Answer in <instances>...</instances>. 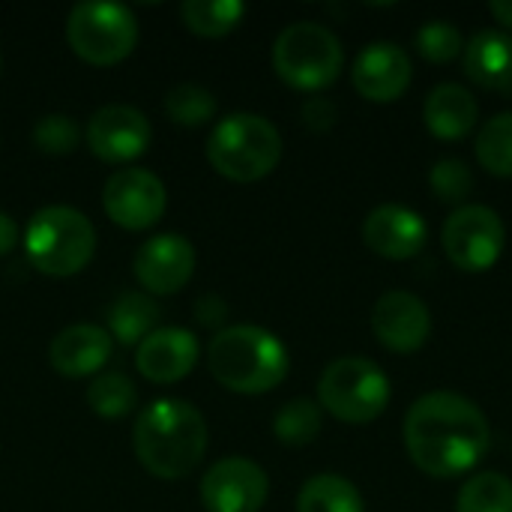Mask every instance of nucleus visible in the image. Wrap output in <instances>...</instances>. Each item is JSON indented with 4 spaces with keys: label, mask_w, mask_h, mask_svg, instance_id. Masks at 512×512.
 Instances as JSON below:
<instances>
[{
    "label": "nucleus",
    "mask_w": 512,
    "mask_h": 512,
    "mask_svg": "<svg viewBox=\"0 0 512 512\" xmlns=\"http://www.w3.org/2000/svg\"><path fill=\"white\" fill-rule=\"evenodd\" d=\"M246 15V6L240 0H183L180 18L183 24L204 36V39H219L231 33Z\"/></svg>",
    "instance_id": "23"
},
{
    "label": "nucleus",
    "mask_w": 512,
    "mask_h": 512,
    "mask_svg": "<svg viewBox=\"0 0 512 512\" xmlns=\"http://www.w3.org/2000/svg\"><path fill=\"white\" fill-rule=\"evenodd\" d=\"M390 378L369 357H339L318 378V405L342 423H372L390 405Z\"/></svg>",
    "instance_id": "8"
},
{
    "label": "nucleus",
    "mask_w": 512,
    "mask_h": 512,
    "mask_svg": "<svg viewBox=\"0 0 512 512\" xmlns=\"http://www.w3.org/2000/svg\"><path fill=\"white\" fill-rule=\"evenodd\" d=\"M66 42L90 66H114L138 45V18L126 3L84 0L66 15Z\"/></svg>",
    "instance_id": "7"
},
{
    "label": "nucleus",
    "mask_w": 512,
    "mask_h": 512,
    "mask_svg": "<svg viewBox=\"0 0 512 512\" xmlns=\"http://www.w3.org/2000/svg\"><path fill=\"white\" fill-rule=\"evenodd\" d=\"M207 369L225 390L261 396L285 381L291 357L273 330L258 324H234L213 333L207 345Z\"/></svg>",
    "instance_id": "3"
},
{
    "label": "nucleus",
    "mask_w": 512,
    "mask_h": 512,
    "mask_svg": "<svg viewBox=\"0 0 512 512\" xmlns=\"http://www.w3.org/2000/svg\"><path fill=\"white\" fill-rule=\"evenodd\" d=\"M201 345L186 327H156L135 351V369L150 384H177L198 366Z\"/></svg>",
    "instance_id": "16"
},
{
    "label": "nucleus",
    "mask_w": 512,
    "mask_h": 512,
    "mask_svg": "<svg viewBox=\"0 0 512 512\" xmlns=\"http://www.w3.org/2000/svg\"><path fill=\"white\" fill-rule=\"evenodd\" d=\"M195 315H198V321L204 324V327H219L222 330V324H225V318H228V303L222 300V297H216V294H204L198 303H195Z\"/></svg>",
    "instance_id": "33"
},
{
    "label": "nucleus",
    "mask_w": 512,
    "mask_h": 512,
    "mask_svg": "<svg viewBox=\"0 0 512 512\" xmlns=\"http://www.w3.org/2000/svg\"><path fill=\"white\" fill-rule=\"evenodd\" d=\"M414 45H417V51L426 60L447 63V60H453V57H459L465 51V36H462V30L453 21L432 18V21H426V24L417 27Z\"/></svg>",
    "instance_id": "29"
},
{
    "label": "nucleus",
    "mask_w": 512,
    "mask_h": 512,
    "mask_svg": "<svg viewBox=\"0 0 512 512\" xmlns=\"http://www.w3.org/2000/svg\"><path fill=\"white\" fill-rule=\"evenodd\" d=\"M18 240H21L18 222H15L6 210H0V258L9 255V252L18 246Z\"/></svg>",
    "instance_id": "34"
},
{
    "label": "nucleus",
    "mask_w": 512,
    "mask_h": 512,
    "mask_svg": "<svg viewBox=\"0 0 512 512\" xmlns=\"http://www.w3.org/2000/svg\"><path fill=\"white\" fill-rule=\"evenodd\" d=\"M507 243V228L501 216L486 204H462L456 207L444 228L441 246L444 255L468 273H483L498 264Z\"/></svg>",
    "instance_id": "9"
},
{
    "label": "nucleus",
    "mask_w": 512,
    "mask_h": 512,
    "mask_svg": "<svg viewBox=\"0 0 512 512\" xmlns=\"http://www.w3.org/2000/svg\"><path fill=\"white\" fill-rule=\"evenodd\" d=\"M270 498L267 471L243 456H225L207 468L201 480V504L207 512H261Z\"/></svg>",
    "instance_id": "12"
},
{
    "label": "nucleus",
    "mask_w": 512,
    "mask_h": 512,
    "mask_svg": "<svg viewBox=\"0 0 512 512\" xmlns=\"http://www.w3.org/2000/svg\"><path fill=\"white\" fill-rule=\"evenodd\" d=\"M489 12H492L504 27H510L512 30V0H492V3H489Z\"/></svg>",
    "instance_id": "35"
},
{
    "label": "nucleus",
    "mask_w": 512,
    "mask_h": 512,
    "mask_svg": "<svg viewBox=\"0 0 512 512\" xmlns=\"http://www.w3.org/2000/svg\"><path fill=\"white\" fill-rule=\"evenodd\" d=\"M114 354V339L105 327L72 324L63 327L48 345V363L63 378H90Z\"/></svg>",
    "instance_id": "18"
},
{
    "label": "nucleus",
    "mask_w": 512,
    "mask_h": 512,
    "mask_svg": "<svg viewBox=\"0 0 512 512\" xmlns=\"http://www.w3.org/2000/svg\"><path fill=\"white\" fill-rule=\"evenodd\" d=\"M429 183H432V192L447 201V204H459L471 195L474 189V174L468 168L465 159H456V156H444L432 165V174H429Z\"/></svg>",
    "instance_id": "30"
},
{
    "label": "nucleus",
    "mask_w": 512,
    "mask_h": 512,
    "mask_svg": "<svg viewBox=\"0 0 512 512\" xmlns=\"http://www.w3.org/2000/svg\"><path fill=\"white\" fill-rule=\"evenodd\" d=\"M477 117H480V105H477L474 93L456 81H444V84L432 87V93L426 96V105H423V120H426L429 132L444 141L465 138L477 126Z\"/></svg>",
    "instance_id": "20"
},
{
    "label": "nucleus",
    "mask_w": 512,
    "mask_h": 512,
    "mask_svg": "<svg viewBox=\"0 0 512 512\" xmlns=\"http://www.w3.org/2000/svg\"><path fill=\"white\" fill-rule=\"evenodd\" d=\"M489 444L492 429L486 414L462 393H426L405 414L408 456L435 480H453L474 471L489 453Z\"/></svg>",
    "instance_id": "1"
},
{
    "label": "nucleus",
    "mask_w": 512,
    "mask_h": 512,
    "mask_svg": "<svg viewBox=\"0 0 512 512\" xmlns=\"http://www.w3.org/2000/svg\"><path fill=\"white\" fill-rule=\"evenodd\" d=\"M207 420L186 399H156L138 411L132 447L138 465L156 480H186L207 453Z\"/></svg>",
    "instance_id": "2"
},
{
    "label": "nucleus",
    "mask_w": 512,
    "mask_h": 512,
    "mask_svg": "<svg viewBox=\"0 0 512 512\" xmlns=\"http://www.w3.org/2000/svg\"><path fill=\"white\" fill-rule=\"evenodd\" d=\"M363 240L381 258L405 261L426 246V222L405 204H381L369 210L363 222Z\"/></svg>",
    "instance_id": "17"
},
{
    "label": "nucleus",
    "mask_w": 512,
    "mask_h": 512,
    "mask_svg": "<svg viewBox=\"0 0 512 512\" xmlns=\"http://www.w3.org/2000/svg\"><path fill=\"white\" fill-rule=\"evenodd\" d=\"M411 78H414L411 54L396 42H369L351 66V81L357 93L372 102L399 99L408 90Z\"/></svg>",
    "instance_id": "15"
},
{
    "label": "nucleus",
    "mask_w": 512,
    "mask_h": 512,
    "mask_svg": "<svg viewBox=\"0 0 512 512\" xmlns=\"http://www.w3.org/2000/svg\"><path fill=\"white\" fill-rule=\"evenodd\" d=\"M78 141L81 129L69 114H45L33 126V144L48 156H66L78 147Z\"/></svg>",
    "instance_id": "31"
},
{
    "label": "nucleus",
    "mask_w": 512,
    "mask_h": 512,
    "mask_svg": "<svg viewBox=\"0 0 512 512\" xmlns=\"http://www.w3.org/2000/svg\"><path fill=\"white\" fill-rule=\"evenodd\" d=\"M282 159V135L264 117L252 111H234L222 117L207 138V162L216 174L234 183H255L273 174Z\"/></svg>",
    "instance_id": "5"
},
{
    "label": "nucleus",
    "mask_w": 512,
    "mask_h": 512,
    "mask_svg": "<svg viewBox=\"0 0 512 512\" xmlns=\"http://www.w3.org/2000/svg\"><path fill=\"white\" fill-rule=\"evenodd\" d=\"M153 138V126L144 111L135 105L111 102L90 114L84 126V141L90 153L108 165H126L147 153Z\"/></svg>",
    "instance_id": "11"
},
{
    "label": "nucleus",
    "mask_w": 512,
    "mask_h": 512,
    "mask_svg": "<svg viewBox=\"0 0 512 512\" xmlns=\"http://www.w3.org/2000/svg\"><path fill=\"white\" fill-rule=\"evenodd\" d=\"M474 147L486 171L498 177H512V111H501L486 120Z\"/></svg>",
    "instance_id": "28"
},
{
    "label": "nucleus",
    "mask_w": 512,
    "mask_h": 512,
    "mask_svg": "<svg viewBox=\"0 0 512 512\" xmlns=\"http://www.w3.org/2000/svg\"><path fill=\"white\" fill-rule=\"evenodd\" d=\"M87 405L96 417L102 420H120L135 411L138 405V390L129 375L123 372H105L96 375L87 384Z\"/></svg>",
    "instance_id": "24"
},
{
    "label": "nucleus",
    "mask_w": 512,
    "mask_h": 512,
    "mask_svg": "<svg viewBox=\"0 0 512 512\" xmlns=\"http://www.w3.org/2000/svg\"><path fill=\"white\" fill-rule=\"evenodd\" d=\"M162 108H165L171 123L195 129V126H204V123H210L216 117V96L201 84L183 81V84H174L165 93Z\"/></svg>",
    "instance_id": "26"
},
{
    "label": "nucleus",
    "mask_w": 512,
    "mask_h": 512,
    "mask_svg": "<svg viewBox=\"0 0 512 512\" xmlns=\"http://www.w3.org/2000/svg\"><path fill=\"white\" fill-rule=\"evenodd\" d=\"M24 255L33 270L51 279H69L93 261L96 228L75 207H42L24 228Z\"/></svg>",
    "instance_id": "4"
},
{
    "label": "nucleus",
    "mask_w": 512,
    "mask_h": 512,
    "mask_svg": "<svg viewBox=\"0 0 512 512\" xmlns=\"http://www.w3.org/2000/svg\"><path fill=\"white\" fill-rule=\"evenodd\" d=\"M159 324V306L144 291H126L108 306V336L120 345H141Z\"/></svg>",
    "instance_id": "21"
},
{
    "label": "nucleus",
    "mask_w": 512,
    "mask_h": 512,
    "mask_svg": "<svg viewBox=\"0 0 512 512\" xmlns=\"http://www.w3.org/2000/svg\"><path fill=\"white\" fill-rule=\"evenodd\" d=\"M465 72L474 84L486 90H512V33L486 27L474 33L462 51Z\"/></svg>",
    "instance_id": "19"
},
{
    "label": "nucleus",
    "mask_w": 512,
    "mask_h": 512,
    "mask_svg": "<svg viewBox=\"0 0 512 512\" xmlns=\"http://www.w3.org/2000/svg\"><path fill=\"white\" fill-rule=\"evenodd\" d=\"M297 512H366L360 489L342 474H315L297 495Z\"/></svg>",
    "instance_id": "22"
},
{
    "label": "nucleus",
    "mask_w": 512,
    "mask_h": 512,
    "mask_svg": "<svg viewBox=\"0 0 512 512\" xmlns=\"http://www.w3.org/2000/svg\"><path fill=\"white\" fill-rule=\"evenodd\" d=\"M195 261H198V255H195L192 240L168 231V234H156L138 246L132 270H135V279L144 288V294L165 297V294L183 291L192 282Z\"/></svg>",
    "instance_id": "13"
},
{
    "label": "nucleus",
    "mask_w": 512,
    "mask_h": 512,
    "mask_svg": "<svg viewBox=\"0 0 512 512\" xmlns=\"http://www.w3.org/2000/svg\"><path fill=\"white\" fill-rule=\"evenodd\" d=\"M345 66V48L339 36L318 21H294L273 42L276 75L297 90L330 87Z\"/></svg>",
    "instance_id": "6"
},
{
    "label": "nucleus",
    "mask_w": 512,
    "mask_h": 512,
    "mask_svg": "<svg viewBox=\"0 0 512 512\" xmlns=\"http://www.w3.org/2000/svg\"><path fill=\"white\" fill-rule=\"evenodd\" d=\"M303 120H306L309 129L324 132V129H330L333 120H336V105H333L330 99H324V96H312V99L303 102Z\"/></svg>",
    "instance_id": "32"
},
{
    "label": "nucleus",
    "mask_w": 512,
    "mask_h": 512,
    "mask_svg": "<svg viewBox=\"0 0 512 512\" xmlns=\"http://www.w3.org/2000/svg\"><path fill=\"white\" fill-rule=\"evenodd\" d=\"M456 512H512V480L498 471L471 477L459 489Z\"/></svg>",
    "instance_id": "27"
},
{
    "label": "nucleus",
    "mask_w": 512,
    "mask_h": 512,
    "mask_svg": "<svg viewBox=\"0 0 512 512\" xmlns=\"http://www.w3.org/2000/svg\"><path fill=\"white\" fill-rule=\"evenodd\" d=\"M321 426H324V414H321V405L312 402V399H291L285 402L276 417H273V435L288 444V447H306L312 444L318 435H321Z\"/></svg>",
    "instance_id": "25"
},
{
    "label": "nucleus",
    "mask_w": 512,
    "mask_h": 512,
    "mask_svg": "<svg viewBox=\"0 0 512 512\" xmlns=\"http://www.w3.org/2000/svg\"><path fill=\"white\" fill-rule=\"evenodd\" d=\"M372 333L390 351L411 354L426 345L432 333V315L426 300L411 291H387L372 309Z\"/></svg>",
    "instance_id": "14"
},
{
    "label": "nucleus",
    "mask_w": 512,
    "mask_h": 512,
    "mask_svg": "<svg viewBox=\"0 0 512 512\" xmlns=\"http://www.w3.org/2000/svg\"><path fill=\"white\" fill-rule=\"evenodd\" d=\"M102 207L105 216L123 231H144L165 216L168 189L147 168H117L102 186Z\"/></svg>",
    "instance_id": "10"
}]
</instances>
